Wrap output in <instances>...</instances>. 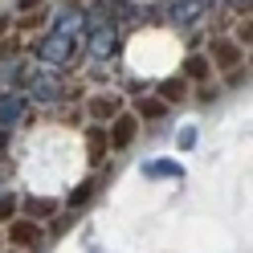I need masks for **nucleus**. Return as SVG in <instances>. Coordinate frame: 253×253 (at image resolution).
<instances>
[{"mask_svg": "<svg viewBox=\"0 0 253 253\" xmlns=\"http://www.w3.org/2000/svg\"><path fill=\"white\" fill-rule=\"evenodd\" d=\"M209 66L212 70H220V74H233L237 66H245V49L237 45L233 37H212V45H209Z\"/></svg>", "mask_w": 253, "mask_h": 253, "instance_id": "obj_1", "label": "nucleus"}, {"mask_svg": "<svg viewBox=\"0 0 253 253\" xmlns=\"http://www.w3.org/2000/svg\"><path fill=\"white\" fill-rule=\"evenodd\" d=\"M135 135H139V119L126 115V110H119V115H115V126H106V143H110V151H126V147L135 143Z\"/></svg>", "mask_w": 253, "mask_h": 253, "instance_id": "obj_2", "label": "nucleus"}, {"mask_svg": "<svg viewBox=\"0 0 253 253\" xmlns=\"http://www.w3.org/2000/svg\"><path fill=\"white\" fill-rule=\"evenodd\" d=\"M4 241H12L17 249H33V245L41 241V220H29V216H21V220H8Z\"/></svg>", "mask_w": 253, "mask_h": 253, "instance_id": "obj_3", "label": "nucleus"}, {"mask_svg": "<svg viewBox=\"0 0 253 253\" xmlns=\"http://www.w3.org/2000/svg\"><path fill=\"white\" fill-rule=\"evenodd\" d=\"M123 110V98L119 94H94V98L86 102V115L94 119V123H106V119H115Z\"/></svg>", "mask_w": 253, "mask_h": 253, "instance_id": "obj_4", "label": "nucleus"}, {"mask_svg": "<svg viewBox=\"0 0 253 253\" xmlns=\"http://www.w3.org/2000/svg\"><path fill=\"white\" fill-rule=\"evenodd\" d=\"M110 155V143H106V126H86V160L98 168Z\"/></svg>", "mask_w": 253, "mask_h": 253, "instance_id": "obj_5", "label": "nucleus"}, {"mask_svg": "<svg viewBox=\"0 0 253 253\" xmlns=\"http://www.w3.org/2000/svg\"><path fill=\"white\" fill-rule=\"evenodd\" d=\"M184 82H196V86H204V82H212V66H209V57H204V53H192V57H188L184 61Z\"/></svg>", "mask_w": 253, "mask_h": 253, "instance_id": "obj_6", "label": "nucleus"}, {"mask_svg": "<svg viewBox=\"0 0 253 253\" xmlns=\"http://www.w3.org/2000/svg\"><path fill=\"white\" fill-rule=\"evenodd\" d=\"M164 115H168V102H160V98H139V106H135L139 123H160Z\"/></svg>", "mask_w": 253, "mask_h": 253, "instance_id": "obj_7", "label": "nucleus"}, {"mask_svg": "<svg viewBox=\"0 0 253 253\" xmlns=\"http://www.w3.org/2000/svg\"><path fill=\"white\" fill-rule=\"evenodd\" d=\"M53 212H57V200H49V196L25 200V216H29V220H41V216H53Z\"/></svg>", "mask_w": 253, "mask_h": 253, "instance_id": "obj_8", "label": "nucleus"}, {"mask_svg": "<svg viewBox=\"0 0 253 253\" xmlns=\"http://www.w3.org/2000/svg\"><path fill=\"white\" fill-rule=\"evenodd\" d=\"M188 98V82L184 78H171V82L160 86V102H184Z\"/></svg>", "mask_w": 253, "mask_h": 253, "instance_id": "obj_9", "label": "nucleus"}, {"mask_svg": "<svg viewBox=\"0 0 253 253\" xmlns=\"http://www.w3.org/2000/svg\"><path fill=\"white\" fill-rule=\"evenodd\" d=\"M41 21H45V8L21 12V17H17V33H33V29H41Z\"/></svg>", "mask_w": 253, "mask_h": 253, "instance_id": "obj_10", "label": "nucleus"}, {"mask_svg": "<svg viewBox=\"0 0 253 253\" xmlns=\"http://www.w3.org/2000/svg\"><path fill=\"white\" fill-rule=\"evenodd\" d=\"M12 212H17V196H4L0 200V220H8Z\"/></svg>", "mask_w": 253, "mask_h": 253, "instance_id": "obj_11", "label": "nucleus"}, {"mask_svg": "<svg viewBox=\"0 0 253 253\" xmlns=\"http://www.w3.org/2000/svg\"><path fill=\"white\" fill-rule=\"evenodd\" d=\"M0 53H21V37H4V41H0Z\"/></svg>", "mask_w": 253, "mask_h": 253, "instance_id": "obj_12", "label": "nucleus"}, {"mask_svg": "<svg viewBox=\"0 0 253 253\" xmlns=\"http://www.w3.org/2000/svg\"><path fill=\"white\" fill-rule=\"evenodd\" d=\"M90 188H94V184L86 180V184H82V188H78V192L70 196V204H86V200H90Z\"/></svg>", "mask_w": 253, "mask_h": 253, "instance_id": "obj_13", "label": "nucleus"}, {"mask_svg": "<svg viewBox=\"0 0 253 253\" xmlns=\"http://www.w3.org/2000/svg\"><path fill=\"white\" fill-rule=\"evenodd\" d=\"M33 8H41V0H21V12H33Z\"/></svg>", "mask_w": 253, "mask_h": 253, "instance_id": "obj_14", "label": "nucleus"}, {"mask_svg": "<svg viewBox=\"0 0 253 253\" xmlns=\"http://www.w3.org/2000/svg\"><path fill=\"white\" fill-rule=\"evenodd\" d=\"M4 29H8V17H0V37H4Z\"/></svg>", "mask_w": 253, "mask_h": 253, "instance_id": "obj_15", "label": "nucleus"}, {"mask_svg": "<svg viewBox=\"0 0 253 253\" xmlns=\"http://www.w3.org/2000/svg\"><path fill=\"white\" fill-rule=\"evenodd\" d=\"M0 253H4V233H0Z\"/></svg>", "mask_w": 253, "mask_h": 253, "instance_id": "obj_16", "label": "nucleus"}]
</instances>
